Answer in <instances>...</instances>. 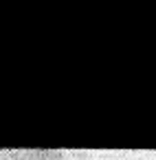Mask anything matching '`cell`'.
<instances>
[{
    "label": "cell",
    "instance_id": "1",
    "mask_svg": "<svg viewBox=\"0 0 156 160\" xmlns=\"http://www.w3.org/2000/svg\"><path fill=\"white\" fill-rule=\"evenodd\" d=\"M73 160H156V151H73Z\"/></svg>",
    "mask_w": 156,
    "mask_h": 160
}]
</instances>
